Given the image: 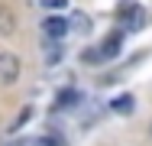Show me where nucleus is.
I'll list each match as a JSON object with an SVG mask.
<instances>
[{"mask_svg":"<svg viewBox=\"0 0 152 146\" xmlns=\"http://www.w3.org/2000/svg\"><path fill=\"white\" fill-rule=\"evenodd\" d=\"M117 13H120L126 32H129V29H139L142 23H146V10H142L139 3H133V0H123L120 7H117Z\"/></svg>","mask_w":152,"mask_h":146,"instance_id":"f257e3e1","label":"nucleus"},{"mask_svg":"<svg viewBox=\"0 0 152 146\" xmlns=\"http://www.w3.org/2000/svg\"><path fill=\"white\" fill-rule=\"evenodd\" d=\"M20 72H23L20 55H13V52H0V88L13 85V81L20 78Z\"/></svg>","mask_w":152,"mask_h":146,"instance_id":"f03ea898","label":"nucleus"},{"mask_svg":"<svg viewBox=\"0 0 152 146\" xmlns=\"http://www.w3.org/2000/svg\"><path fill=\"white\" fill-rule=\"evenodd\" d=\"M123 36H126L123 29H113V32H110V36L100 42V46H97L100 58H117V55H120V49H123Z\"/></svg>","mask_w":152,"mask_h":146,"instance_id":"7ed1b4c3","label":"nucleus"},{"mask_svg":"<svg viewBox=\"0 0 152 146\" xmlns=\"http://www.w3.org/2000/svg\"><path fill=\"white\" fill-rule=\"evenodd\" d=\"M42 32H45L52 42H58V39L68 36V20H65V16H45V20H42Z\"/></svg>","mask_w":152,"mask_h":146,"instance_id":"20e7f679","label":"nucleus"},{"mask_svg":"<svg viewBox=\"0 0 152 146\" xmlns=\"http://www.w3.org/2000/svg\"><path fill=\"white\" fill-rule=\"evenodd\" d=\"M16 32V13L10 7H0V36H13Z\"/></svg>","mask_w":152,"mask_h":146,"instance_id":"39448f33","label":"nucleus"},{"mask_svg":"<svg viewBox=\"0 0 152 146\" xmlns=\"http://www.w3.org/2000/svg\"><path fill=\"white\" fill-rule=\"evenodd\" d=\"M68 29H75L78 36H88V32H91V20H88L81 10H75V16H68Z\"/></svg>","mask_w":152,"mask_h":146,"instance_id":"423d86ee","label":"nucleus"},{"mask_svg":"<svg viewBox=\"0 0 152 146\" xmlns=\"http://www.w3.org/2000/svg\"><path fill=\"white\" fill-rule=\"evenodd\" d=\"M110 107H113L117 114H129V111L136 107V101H133V94H120V97H113V101H110Z\"/></svg>","mask_w":152,"mask_h":146,"instance_id":"0eeeda50","label":"nucleus"},{"mask_svg":"<svg viewBox=\"0 0 152 146\" xmlns=\"http://www.w3.org/2000/svg\"><path fill=\"white\" fill-rule=\"evenodd\" d=\"M68 104H78V91H65V94H58V101H55V107H68Z\"/></svg>","mask_w":152,"mask_h":146,"instance_id":"6e6552de","label":"nucleus"},{"mask_svg":"<svg viewBox=\"0 0 152 146\" xmlns=\"http://www.w3.org/2000/svg\"><path fill=\"white\" fill-rule=\"evenodd\" d=\"M36 146H61L58 136H42V140H36Z\"/></svg>","mask_w":152,"mask_h":146,"instance_id":"1a4fd4ad","label":"nucleus"},{"mask_svg":"<svg viewBox=\"0 0 152 146\" xmlns=\"http://www.w3.org/2000/svg\"><path fill=\"white\" fill-rule=\"evenodd\" d=\"M29 114H32V111H29V107H26V111H23V114L16 117V123H13V127H10V130H20V127H23V123H26V120H29Z\"/></svg>","mask_w":152,"mask_h":146,"instance_id":"9d476101","label":"nucleus"},{"mask_svg":"<svg viewBox=\"0 0 152 146\" xmlns=\"http://www.w3.org/2000/svg\"><path fill=\"white\" fill-rule=\"evenodd\" d=\"M81 58H84V62H97V58H100V52H97V49H91V52H84Z\"/></svg>","mask_w":152,"mask_h":146,"instance_id":"9b49d317","label":"nucleus"},{"mask_svg":"<svg viewBox=\"0 0 152 146\" xmlns=\"http://www.w3.org/2000/svg\"><path fill=\"white\" fill-rule=\"evenodd\" d=\"M65 3H68V0H45V7H52V10H61Z\"/></svg>","mask_w":152,"mask_h":146,"instance_id":"f8f14e48","label":"nucleus"},{"mask_svg":"<svg viewBox=\"0 0 152 146\" xmlns=\"http://www.w3.org/2000/svg\"><path fill=\"white\" fill-rule=\"evenodd\" d=\"M149 136H152V127H149Z\"/></svg>","mask_w":152,"mask_h":146,"instance_id":"ddd939ff","label":"nucleus"}]
</instances>
